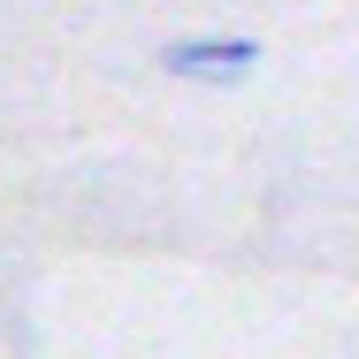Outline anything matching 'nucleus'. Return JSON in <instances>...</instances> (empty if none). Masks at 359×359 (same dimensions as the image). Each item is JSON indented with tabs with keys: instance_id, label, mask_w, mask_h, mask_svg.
I'll return each instance as SVG.
<instances>
[{
	"instance_id": "nucleus-1",
	"label": "nucleus",
	"mask_w": 359,
	"mask_h": 359,
	"mask_svg": "<svg viewBox=\"0 0 359 359\" xmlns=\"http://www.w3.org/2000/svg\"><path fill=\"white\" fill-rule=\"evenodd\" d=\"M161 69H168V76H184V84H229V76L260 69V39H245V31L168 39V46H161Z\"/></svg>"
}]
</instances>
